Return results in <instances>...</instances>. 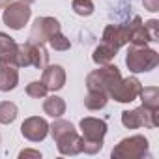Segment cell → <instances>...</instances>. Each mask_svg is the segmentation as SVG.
Returning <instances> with one entry per match:
<instances>
[{"label": "cell", "mask_w": 159, "mask_h": 159, "mask_svg": "<svg viewBox=\"0 0 159 159\" xmlns=\"http://www.w3.org/2000/svg\"><path fill=\"white\" fill-rule=\"evenodd\" d=\"M49 133L52 135L56 148L62 155H77L83 152V137L77 133L71 122L54 118V122L49 125Z\"/></svg>", "instance_id": "cell-1"}, {"label": "cell", "mask_w": 159, "mask_h": 159, "mask_svg": "<svg viewBox=\"0 0 159 159\" xmlns=\"http://www.w3.org/2000/svg\"><path fill=\"white\" fill-rule=\"evenodd\" d=\"M79 129H81V137H83V152L84 153L96 155L103 150V139L109 131L105 120L86 116L79 122Z\"/></svg>", "instance_id": "cell-2"}, {"label": "cell", "mask_w": 159, "mask_h": 159, "mask_svg": "<svg viewBox=\"0 0 159 159\" xmlns=\"http://www.w3.org/2000/svg\"><path fill=\"white\" fill-rule=\"evenodd\" d=\"M159 64V52L148 45H131L125 54V66L131 73H148Z\"/></svg>", "instance_id": "cell-3"}, {"label": "cell", "mask_w": 159, "mask_h": 159, "mask_svg": "<svg viewBox=\"0 0 159 159\" xmlns=\"http://www.w3.org/2000/svg\"><path fill=\"white\" fill-rule=\"evenodd\" d=\"M148 155H150V142L144 135L125 137L111 152L112 159H142Z\"/></svg>", "instance_id": "cell-4"}, {"label": "cell", "mask_w": 159, "mask_h": 159, "mask_svg": "<svg viewBox=\"0 0 159 159\" xmlns=\"http://www.w3.org/2000/svg\"><path fill=\"white\" fill-rule=\"evenodd\" d=\"M49 64V52L45 49V45L41 43H21L19 51H17V58H15V66L17 67H36V69H43Z\"/></svg>", "instance_id": "cell-5"}, {"label": "cell", "mask_w": 159, "mask_h": 159, "mask_svg": "<svg viewBox=\"0 0 159 159\" xmlns=\"http://www.w3.org/2000/svg\"><path fill=\"white\" fill-rule=\"evenodd\" d=\"M122 79V73L116 66L112 64H105V66H99L98 69L90 71L86 75V88L88 90H101V92H107Z\"/></svg>", "instance_id": "cell-6"}, {"label": "cell", "mask_w": 159, "mask_h": 159, "mask_svg": "<svg viewBox=\"0 0 159 159\" xmlns=\"http://www.w3.org/2000/svg\"><path fill=\"white\" fill-rule=\"evenodd\" d=\"M122 125L127 129H139V127L153 129L159 125V109H148V107L140 105L133 111H124Z\"/></svg>", "instance_id": "cell-7"}, {"label": "cell", "mask_w": 159, "mask_h": 159, "mask_svg": "<svg viewBox=\"0 0 159 159\" xmlns=\"http://www.w3.org/2000/svg\"><path fill=\"white\" fill-rule=\"evenodd\" d=\"M2 21L8 28L11 30H23L25 25H28L30 17H32V10H30V4H25V2H10L8 6L2 8Z\"/></svg>", "instance_id": "cell-8"}, {"label": "cell", "mask_w": 159, "mask_h": 159, "mask_svg": "<svg viewBox=\"0 0 159 159\" xmlns=\"http://www.w3.org/2000/svg\"><path fill=\"white\" fill-rule=\"evenodd\" d=\"M140 90H142V84L137 77H125V79H120L109 90V99H114L118 103H131L139 98Z\"/></svg>", "instance_id": "cell-9"}, {"label": "cell", "mask_w": 159, "mask_h": 159, "mask_svg": "<svg viewBox=\"0 0 159 159\" xmlns=\"http://www.w3.org/2000/svg\"><path fill=\"white\" fill-rule=\"evenodd\" d=\"M62 26H60V21L56 17H38L30 28V36H28V41L30 43H41L45 45L47 39L54 34V32H60Z\"/></svg>", "instance_id": "cell-10"}, {"label": "cell", "mask_w": 159, "mask_h": 159, "mask_svg": "<svg viewBox=\"0 0 159 159\" xmlns=\"http://www.w3.org/2000/svg\"><path fill=\"white\" fill-rule=\"evenodd\" d=\"M21 135L30 142H41L49 135V124L41 116H28L21 124Z\"/></svg>", "instance_id": "cell-11"}, {"label": "cell", "mask_w": 159, "mask_h": 159, "mask_svg": "<svg viewBox=\"0 0 159 159\" xmlns=\"http://www.w3.org/2000/svg\"><path fill=\"white\" fill-rule=\"evenodd\" d=\"M41 83L49 92H58L66 86V69L60 64H47L41 69Z\"/></svg>", "instance_id": "cell-12"}, {"label": "cell", "mask_w": 159, "mask_h": 159, "mask_svg": "<svg viewBox=\"0 0 159 159\" xmlns=\"http://www.w3.org/2000/svg\"><path fill=\"white\" fill-rule=\"evenodd\" d=\"M101 41L114 47L116 51L124 45L129 43V30H127V25H107L105 30H103V36H101Z\"/></svg>", "instance_id": "cell-13"}, {"label": "cell", "mask_w": 159, "mask_h": 159, "mask_svg": "<svg viewBox=\"0 0 159 159\" xmlns=\"http://www.w3.org/2000/svg\"><path fill=\"white\" fill-rule=\"evenodd\" d=\"M19 84V67L13 62L0 60V92H11Z\"/></svg>", "instance_id": "cell-14"}, {"label": "cell", "mask_w": 159, "mask_h": 159, "mask_svg": "<svg viewBox=\"0 0 159 159\" xmlns=\"http://www.w3.org/2000/svg\"><path fill=\"white\" fill-rule=\"evenodd\" d=\"M127 30H129V43L131 45H148L152 41L146 28H144V21L139 15L133 17V21L127 25Z\"/></svg>", "instance_id": "cell-15"}, {"label": "cell", "mask_w": 159, "mask_h": 159, "mask_svg": "<svg viewBox=\"0 0 159 159\" xmlns=\"http://www.w3.org/2000/svg\"><path fill=\"white\" fill-rule=\"evenodd\" d=\"M19 43L6 32H0V60L2 62H13L17 58Z\"/></svg>", "instance_id": "cell-16"}, {"label": "cell", "mask_w": 159, "mask_h": 159, "mask_svg": "<svg viewBox=\"0 0 159 159\" xmlns=\"http://www.w3.org/2000/svg\"><path fill=\"white\" fill-rule=\"evenodd\" d=\"M43 112L51 118H62V114H66V101L60 96H45Z\"/></svg>", "instance_id": "cell-17"}, {"label": "cell", "mask_w": 159, "mask_h": 159, "mask_svg": "<svg viewBox=\"0 0 159 159\" xmlns=\"http://www.w3.org/2000/svg\"><path fill=\"white\" fill-rule=\"evenodd\" d=\"M107 103H109V94L101 90H88L84 98V107L88 111H101L107 107Z\"/></svg>", "instance_id": "cell-18"}, {"label": "cell", "mask_w": 159, "mask_h": 159, "mask_svg": "<svg viewBox=\"0 0 159 159\" xmlns=\"http://www.w3.org/2000/svg\"><path fill=\"white\" fill-rule=\"evenodd\" d=\"M116 49L114 47H111V45H107V43H99L96 49H94V52H92V60L98 64V66H105V64H111L112 60H114V56H116Z\"/></svg>", "instance_id": "cell-19"}, {"label": "cell", "mask_w": 159, "mask_h": 159, "mask_svg": "<svg viewBox=\"0 0 159 159\" xmlns=\"http://www.w3.org/2000/svg\"><path fill=\"white\" fill-rule=\"evenodd\" d=\"M140 101L148 109H159V88L157 86H142L139 94Z\"/></svg>", "instance_id": "cell-20"}, {"label": "cell", "mask_w": 159, "mask_h": 159, "mask_svg": "<svg viewBox=\"0 0 159 159\" xmlns=\"http://www.w3.org/2000/svg\"><path fill=\"white\" fill-rule=\"evenodd\" d=\"M19 116V109L13 101H0V124H13Z\"/></svg>", "instance_id": "cell-21"}, {"label": "cell", "mask_w": 159, "mask_h": 159, "mask_svg": "<svg viewBox=\"0 0 159 159\" xmlns=\"http://www.w3.org/2000/svg\"><path fill=\"white\" fill-rule=\"evenodd\" d=\"M71 10L77 15H81V17H90L94 13L96 6H94L92 0H73V2H71Z\"/></svg>", "instance_id": "cell-22"}, {"label": "cell", "mask_w": 159, "mask_h": 159, "mask_svg": "<svg viewBox=\"0 0 159 159\" xmlns=\"http://www.w3.org/2000/svg\"><path fill=\"white\" fill-rule=\"evenodd\" d=\"M47 43H49L51 49H54V51H69V47H71V41L62 34V30H60V32H54V34L47 39Z\"/></svg>", "instance_id": "cell-23"}, {"label": "cell", "mask_w": 159, "mask_h": 159, "mask_svg": "<svg viewBox=\"0 0 159 159\" xmlns=\"http://www.w3.org/2000/svg\"><path fill=\"white\" fill-rule=\"evenodd\" d=\"M26 96H30V98H34V99H43L45 96H47V86L41 83V81H32V83H28L26 84Z\"/></svg>", "instance_id": "cell-24"}, {"label": "cell", "mask_w": 159, "mask_h": 159, "mask_svg": "<svg viewBox=\"0 0 159 159\" xmlns=\"http://www.w3.org/2000/svg\"><path fill=\"white\" fill-rule=\"evenodd\" d=\"M144 28H146V32H148V36H150L152 41H159V21L157 19L146 21L144 23Z\"/></svg>", "instance_id": "cell-25"}, {"label": "cell", "mask_w": 159, "mask_h": 159, "mask_svg": "<svg viewBox=\"0 0 159 159\" xmlns=\"http://www.w3.org/2000/svg\"><path fill=\"white\" fill-rule=\"evenodd\" d=\"M25 157H34V159H41V152L38 150H30V148H25L19 152V159H25Z\"/></svg>", "instance_id": "cell-26"}, {"label": "cell", "mask_w": 159, "mask_h": 159, "mask_svg": "<svg viewBox=\"0 0 159 159\" xmlns=\"http://www.w3.org/2000/svg\"><path fill=\"white\" fill-rule=\"evenodd\" d=\"M142 6H144V10L155 13V11H159V0H142Z\"/></svg>", "instance_id": "cell-27"}, {"label": "cell", "mask_w": 159, "mask_h": 159, "mask_svg": "<svg viewBox=\"0 0 159 159\" xmlns=\"http://www.w3.org/2000/svg\"><path fill=\"white\" fill-rule=\"evenodd\" d=\"M10 2H11V0H0V10H2L4 6H8Z\"/></svg>", "instance_id": "cell-28"}, {"label": "cell", "mask_w": 159, "mask_h": 159, "mask_svg": "<svg viewBox=\"0 0 159 159\" xmlns=\"http://www.w3.org/2000/svg\"><path fill=\"white\" fill-rule=\"evenodd\" d=\"M19 2H25V4H34L36 0H19Z\"/></svg>", "instance_id": "cell-29"}]
</instances>
